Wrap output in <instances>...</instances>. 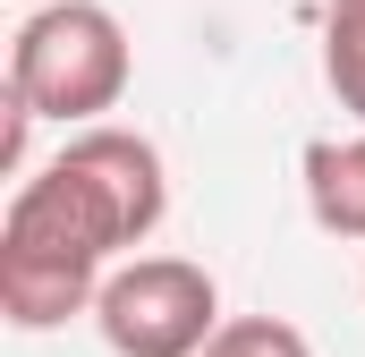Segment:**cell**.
Instances as JSON below:
<instances>
[{
    "label": "cell",
    "instance_id": "3",
    "mask_svg": "<svg viewBox=\"0 0 365 357\" xmlns=\"http://www.w3.org/2000/svg\"><path fill=\"white\" fill-rule=\"evenodd\" d=\"M221 323V281L195 256H128L93 298V332L110 357H204Z\"/></svg>",
    "mask_w": 365,
    "mask_h": 357
},
{
    "label": "cell",
    "instance_id": "2",
    "mask_svg": "<svg viewBox=\"0 0 365 357\" xmlns=\"http://www.w3.org/2000/svg\"><path fill=\"white\" fill-rule=\"evenodd\" d=\"M128 77H136V51L102 0H43L9 34V94L34 119H60L68 136L102 128V111L128 102Z\"/></svg>",
    "mask_w": 365,
    "mask_h": 357
},
{
    "label": "cell",
    "instance_id": "1",
    "mask_svg": "<svg viewBox=\"0 0 365 357\" xmlns=\"http://www.w3.org/2000/svg\"><path fill=\"white\" fill-rule=\"evenodd\" d=\"M170 213L162 145L136 128H77L43 171L9 187L0 213V315L17 332H60L68 315H93L119 256H136Z\"/></svg>",
    "mask_w": 365,
    "mask_h": 357
},
{
    "label": "cell",
    "instance_id": "4",
    "mask_svg": "<svg viewBox=\"0 0 365 357\" xmlns=\"http://www.w3.org/2000/svg\"><path fill=\"white\" fill-rule=\"evenodd\" d=\"M297 171H306V213H314V230L365 247V128L357 136H314Z\"/></svg>",
    "mask_w": 365,
    "mask_h": 357
},
{
    "label": "cell",
    "instance_id": "6",
    "mask_svg": "<svg viewBox=\"0 0 365 357\" xmlns=\"http://www.w3.org/2000/svg\"><path fill=\"white\" fill-rule=\"evenodd\" d=\"M204 357H314V341H306L289 315H230Z\"/></svg>",
    "mask_w": 365,
    "mask_h": 357
},
{
    "label": "cell",
    "instance_id": "5",
    "mask_svg": "<svg viewBox=\"0 0 365 357\" xmlns=\"http://www.w3.org/2000/svg\"><path fill=\"white\" fill-rule=\"evenodd\" d=\"M323 86L365 128V0H323Z\"/></svg>",
    "mask_w": 365,
    "mask_h": 357
}]
</instances>
